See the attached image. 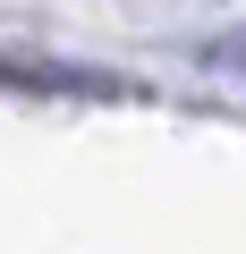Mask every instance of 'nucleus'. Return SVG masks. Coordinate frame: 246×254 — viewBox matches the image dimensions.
I'll return each instance as SVG.
<instances>
[{
	"instance_id": "obj_1",
	"label": "nucleus",
	"mask_w": 246,
	"mask_h": 254,
	"mask_svg": "<svg viewBox=\"0 0 246 254\" xmlns=\"http://www.w3.org/2000/svg\"><path fill=\"white\" fill-rule=\"evenodd\" d=\"M0 85H26V93H85V102H128L136 85L110 76V68H60V60H0Z\"/></svg>"
}]
</instances>
